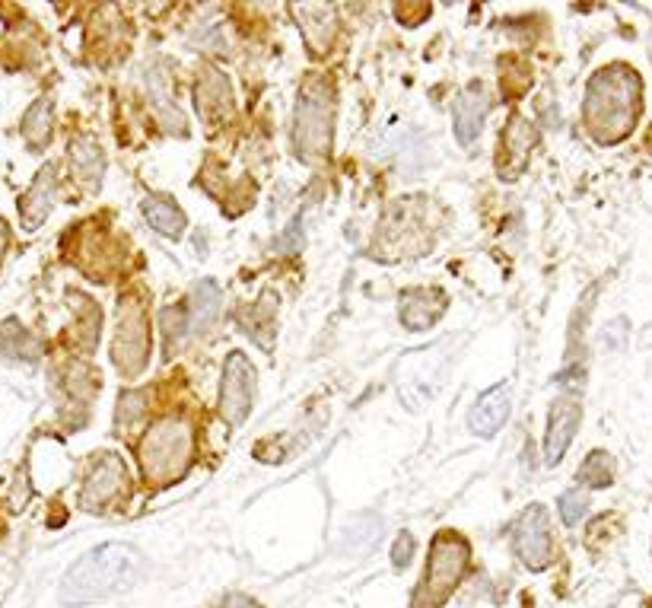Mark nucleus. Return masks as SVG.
<instances>
[{"label":"nucleus","instance_id":"6e6552de","mask_svg":"<svg viewBox=\"0 0 652 608\" xmlns=\"http://www.w3.org/2000/svg\"><path fill=\"white\" fill-rule=\"evenodd\" d=\"M512 548L529 571H544L554 561V535H551V522H548L544 507L534 504L519 517L516 529H512Z\"/></svg>","mask_w":652,"mask_h":608},{"label":"nucleus","instance_id":"f8f14e48","mask_svg":"<svg viewBox=\"0 0 652 608\" xmlns=\"http://www.w3.org/2000/svg\"><path fill=\"white\" fill-rule=\"evenodd\" d=\"M487 109H490V99L480 84H472L468 90L462 92L452 106V122H455V137L462 147H472L477 137H480V128L487 119Z\"/></svg>","mask_w":652,"mask_h":608},{"label":"nucleus","instance_id":"4468645a","mask_svg":"<svg viewBox=\"0 0 652 608\" xmlns=\"http://www.w3.org/2000/svg\"><path fill=\"white\" fill-rule=\"evenodd\" d=\"M67 163H70L74 179L84 185V191H99L102 176H106V153L96 137H89V134L77 137L67 151Z\"/></svg>","mask_w":652,"mask_h":608},{"label":"nucleus","instance_id":"393cba45","mask_svg":"<svg viewBox=\"0 0 652 608\" xmlns=\"http://www.w3.org/2000/svg\"><path fill=\"white\" fill-rule=\"evenodd\" d=\"M144 414H147V396L144 393H124L119 398V408H115V427L131 430Z\"/></svg>","mask_w":652,"mask_h":608},{"label":"nucleus","instance_id":"f3484780","mask_svg":"<svg viewBox=\"0 0 652 608\" xmlns=\"http://www.w3.org/2000/svg\"><path fill=\"white\" fill-rule=\"evenodd\" d=\"M55 198H58V179H55V169L45 166V169L32 179L30 191H26V198H23V204H20L23 223H26L30 230H35V226L52 213Z\"/></svg>","mask_w":652,"mask_h":608},{"label":"nucleus","instance_id":"0eeeda50","mask_svg":"<svg viewBox=\"0 0 652 608\" xmlns=\"http://www.w3.org/2000/svg\"><path fill=\"white\" fill-rule=\"evenodd\" d=\"M131 482H128V468L115 453H102L89 465L87 482L80 490V504L84 510H106L112 504H119L128 497Z\"/></svg>","mask_w":652,"mask_h":608},{"label":"nucleus","instance_id":"aec40b11","mask_svg":"<svg viewBox=\"0 0 652 608\" xmlns=\"http://www.w3.org/2000/svg\"><path fill=\"white\" fill-rule=\"evenodd\" d=\"M220 309H223V294L217 284L201 280L195 290H191V332L195 335H205L210 332L217 322H220Z\"/></svg>","mask_w":652,"mask_h":608},{"label":"nucleus","instance_id":"bb28decb","mask_svg":"<svg viewBox=\"0 0 652 608\" xmlns=\"http://www.w3.org/2000/svg\"><path fill=\"white\" fill-rule=\"evenodd\" d=\"M411 557H415V535L411 532H401L395 548H391V564L405 571L411 564Z\"/></svg>","mask_w":652,"mask_h":608},{"label":"nucleus","instance_id":"9d476101","mask_svg":"<svg viewBox=\"0 0 652 608\" xmlns=\"http://www.w3.org/2000/svg\"><path fill=\"white\" fill-rule=\"evenodd\" d=\"M583 421V408L576 398H557L548 414V433H544V465H557L570 450L576 427Z\"/></svg>","mask_w":652,"mask_h":608},{"label":"nucleus","instance_id":"b1692460","mask_svg":"<svg viewBox=\"0 0 652 608\" xmlns=\"http://www.w3.org/2000/svg\"><path fill=\"white\" fill-rule=\"evenodd\" d=\"M38 344L30 332H23L16 322H7L0 325V354H10V357H35Z\"/></svg>","mask_w":652,"mask_h":608},{"label":"nucleus","instance_id":"cd10ccee","mask_svg":"<svg viewBox=\"0 0 652 608\" xmlns=\"http://www.w3.org/2000/svg\"><path fill=\"white\" fill-rule=\"evenodd\" d=\"M223 608H262L255 599H248V596H230Z\"/></svg>","mask_w":652,"mask_h":608},{"label":"nucleus","instance_id":"5701e85b","mask_svg":"<svg viewBox=\"0 0 652 608\" xmlns=\"http://www.w3.org/2000/svg\"><path fill=\"white\" fill-rule=\"evenodd\" d=\"M579 482L589 487H608L615 482V458L605 450H595L593 456L579 465Z\"/></svg>","mask_w":652,"mask_h":608},{"label":"nucleus","instance_id":"f03ea898","mask_svg":"<svg viewBox=\"0 0 652 608\" xmlns=\"http://www.w3.org/2000/svg\"><path fill=\"white\" fill-rule=\"evenodd\" d=\"M144 574L141 551L124 542H106V545L87 551L60 583V606H89L99 599H109L115 593L131 589Z\"/></svg>","mask_w":652,"mask_h":608},{"label":"nucleus","instance_id":"6ab92c4d","mask_svg":"<svg viewBox=\"0 0 652 608\" xmlns=\"http://www.w3.org/2000/svg\"><path fill=\"white\" fill-rule=\"evenodd\" d=\"M443 312L445 297L440 290H415V294H408L405 303H401V322H405L411 332H420V329H430Z\"/></svg>","mask_w":652,"mask_h":608},{"label":"nucleus","instance_id":"dca6fc26","mask_svg":"<svg viewBox=\"0 0 652 608\" xmlns=\"http://www.w3.org/2000/svg\"><path fill=\"white\" fill-rule=\"evenodd\" d=\"M509 411H512L509 386H494V389H487V393L475 401L468 424H472V430H475L477 436H494V433L506 424Z\"/></svg>","mask_w":652,"mask_h":608},{"label":"nucleus","instance_id":"4be33fe9","mask_svg":"<svg viewBox=\"0 0 652 608\" xmlns=\"http://www.w3.org/2000/svg\"><path fill=\"white\" fill-rule=\"evenodd\" d=\"M52 131H55V115H52V102L48 99H38L32 102V109L23 119V137L30 141L32 151H42L48 147L52 141Z\"/></svg>","mask_w":652,"mask_h":608},{"label":"nucleus","instance_id":"a211bd4d","mask_svg":"<svg viewBox=\"0 0 652 608\" xmlns=\"http://www.w3.org/2000/svg\"><path fill=\"white\" fill-rule=\"evenodd\" d=\"M297 26L306 35V42L312 45V52H328L331 38H334V10L322 3H297Z\"/></svg>","mask_w":652,"mask_h":608},{"label":"nucleus","instance_id":"2eb2a0df","mask_svg":"<svg viewBox=\"0 0 652 608\" xmlns=\"http://www.w3.org/2000/svg\"><path fill=\"white\" fill-rule=\"evenodd\" d=\"M195 102L201 109L205 119H223L233 109V90L230 80L213 70V67H201V74L195 77Z\"/></svg>","mask_w":652,"mask_h":608},{"label":"nucleus","instance_id":"412c9836","mask_svg":"<svg viewBox=\"0 0 652 608\" xmlns=\"http://www.w3.org/2000/svg\"><path fill=\"white\" fill-rule=\"evenodd\" d=\"M144 217H147V223L156 230V233H163V236H173L178 240L181 233H185V213L178 211L173 201H163V198H147L144 201Z\"/></svg>","mask_w":652,"mask_h":608},{"label":"nucleus","instance_id":"1a4fd4ad","mask_svg":"<svg viewBox=\"0 0 652 608\" xmlns=\"http://www.w3.org/2000/svg\"><path fill=\"white\" fill-rule=\"evenodd\" d=\"M252 393H255V369L245 354L233 351L223 364V383H220V414L230 427H239L252 411Z\"/></svg>","mask_w":652,"mask_h":608},{"label":"nucleus","instance_id":"7ed1b4c3","mask_svg":"<svg viewBox=\"0 0 652 608\" xmlns=\"http://www.w3.org/2000/svg\"><path fill=\"white\" fill-rule=\"evenodd\" d=\"M191 453H195V427L185 418H163L141 440L137 458L150 485L163 487L185 475V468L191 465Z\"/></svg>","mask_w":652,"mask_h":608},{"label":"nucleus","instance_id":"a878e982","mask_svg":"<svg viewBox=\"0 0 652 608\" xmlns=\"http://www.w3.org/2000/svg\"><path fill=\"white\" fill-rule=\"evenodd\" d=\"M586 510H589V497H586V490H566L564 497H561V517H564L566 526H576L579 519L586 517Z\"/></svg>","mask_w":652,"mask_h":608},{"label":"nucleus","instance_id":"9b49d317","mask_svg":"<svg viewBox=\"0 0 652 608\" xmlns=\"http://www.w3.org/2000/svg\"><path fill=\"white\" fill-rule=\"evenodd\" d=\"M534 144V128L526 119H512L506 124V131L500 134V153H497V173L506 179H516L529 156H532Z\"/></svg>","mask_w":652,"mask_h":608},{"label":"nucleus","instance_id":"39448f33","mask_svg":"<svg viewBox=\"0 0 652 608\" xmlns=\"http://www.w3.org/2000/svg\"><path fill=\"white\" fill-rule=\"evenodd\" d=\"M468 542L455 532H440L430 545V561L423 571V583L417 586L415 608H440L465 577L468 567Z\"/></svg>","mask_w":652,"mask_h":608},{"label":"nucleus","instance_id":"c85d7f7f","mask_svg":"<svg viewBox=\"0 0 652 608\" xmlns=\"http://www.w3.org/2000/svg\"><path fill=\"white\" fill-rule=\"evenodd\" d=\"M7 243H10V233H7V223L0 220V262H3V255H7Z\"/></svg>","mask_w":652,"mask_h":608},{"label":"nucleus","instance_id":"423d86ee","mask_svg":"<svg viewBox=\"0 0 652 608\" xmlns=\"http://www.w3.org/2000/svg\"><path fill=\"white\" fill-rule=\"evenodd\" d=\"M112 361L121 376L137 379L150 364V316L141 297L119 300L115 312V338H112Z\"/></svg>","mask_w":652,"mask_h":608},{"label":"nucleus","instance_id":"ddd939ff","mask_svg":"<svg viewBox=\"0 0 652 608\" xmlns=\"http://www.w3.org/2000/svg\"><path fill=\"white\" fill-rule=\"evenodd\" d=\"M77 262L89 277H112V272L119 268L121 248L115 243H109V236L102 230H92L87 226L80 233V248H77Z\"/></svg>","mask_w":652,"mask_h":608},{"label":"nucleus","instance_id":"f257e3e1","mask_svg":"<svg viewBox=\"0 0 652 608\" xmlns=\"http://www.w3.org/2000/svg\"><path fill=\"white\" fill-rule=\"evenodd\" d=\"M640 112H643V80L630 64H608L595 70L583 102V122L595 144L611 147L627 141L637 128Z\"/></svg>","mask_w":652,"mask_h":608},{"label":"nucleus","instance_id":"20e7f679","mask_svg":"<svg viewBox=\"0 0 652 608\" xmlns=\"http://www.w3.org/2000/svg\"><path fill=\"white\" fill-rule=\"evenodd\" d=\"M334 141V87L316 74L302 84L294 112V147L306 163H319L331 153Z\"/></svg>","mask_w":652,"mask_h":608}]
</instances>
